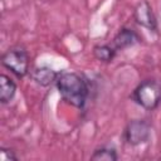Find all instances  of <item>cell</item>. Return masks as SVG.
<instances>
[{
  "label": "cell",
  "mask_w": 161,
  "mask_h": 161,
  "mask_svg": "<svg viewBox=\"0 0 161 161\" xmlns=\"http://www.w3.org/2000/svg\"><path fill=\"white\" fill-rule=\"evenodd\" d=\"M55 87L64 102L78 109L84 108L89 97V86L82 74L75 72H60L57 77Z\"/></svg>",
  "instance_id": "cell-1"
},
{
  "label": "cell",
  "mask_w": 161,
  "mask_h": 161,
  "mask_svg": "<svg viewBox=\"0 0 161 161\" xmlns=\"http://www.w3.org/2000/svg\"><path fill=\"white\" fill-rule=\"evenodd\" d=\"M130 98L146 111L156 109L161 103V80L156 78L143 79L132 91Z\"/></svg>",
  "instance_id": "cell-2"
},
{
  "label": "cell",
  "mask_w": 161,
  "mask_h": 161,
  "mask_svg": "<svg viewBox=\"0 0 161 161\" xmlns=\"http://www.w3.org/2000/svg\"><path fill=\"white\" fill-rule=\"evenodd\" d=\"M1 65L10 70L15 77L24 78L29 73L30 58L26 49L23 47H13L1 55Z\"/></svg>",
  "instance_id": "cell-3"
},
{
  "label": "cell",
  "mask_w": 161,
  "mask_h": 161,
  "mask_svg": "<svg viewBox=\"0 0 161 161\" xmlns=\"http://www.w3.org/2000/svg\"><path fill=\"white\" fill-rule=\"evenodd\" d=\"M151 137V123L147 119H132L123 130V140L130 146L146 143Z\"/></svg>",
  "instance_id": "cell-4"
},
{
  "label": "cell",
  "mask_w": 161,
  "mask_h": 161,
  "mask_svg": "<svg viewBox=\"0 0 161 161\" xmlns=\"http://www.w3.org/2000/svg\"><path fill=\"white\" fill-rule=\"evenodd\" d=\"M133 20L142 28L156 33L158 26H157V19L156 15L152 10V6L147 0H141L133 9Z\"/></svg>",
  "instance_id": "cell-5"
},
{
  "label": "cell",
  "mask_w": 161,
  "mask_h": 161,
  "mask_svg": "<svg viewBox=\"0 0 161 161\" xmlns=\"http://www.w3.org/2000/svg\"><path fill=\"white\" fill-rule=\"evenodd\" d=\"M140 42H141V36L138 35V33L136 30L123 26L114 35L111 44L118 52V50H123V49H127L130 47H133Z\"/></svg>",
  "instance_id": "cell-6"
},
{
  "label": "cell",
  "mask_w": 161,
  "mask_h": 161,
  "mask_svg": "<svg viewBox=\"0 0 161 161\" xmlns=\"http://www.w3.org/2000/svg\"><path fill=\"white\" fill-rule=\"evenodd\" d=\"M58 72H55L53 68L48 65H42V67H35L30 72V78L33 79L34 83H36L40 87H49L50 84L55 83Z\"/></svg>",
  "instance_id": "cell-7"
},
{
  "label": "cell",
  "mask_w": 161,
  "mask_h": 161,
  "mask_svg": "<svg viewBox=\"0 0 161 161\" xmlns=\"http://www.w3.org/2000/svg\"><path fill=\"white\" fill-rule=\"evenodd\" d=\"M16 94V83L6 74H0V103H10Z\"/></svg>",
  "instance_id": "cell-8"
},
{
  "label": "cell",
  "mask_w": 161,
  "mask_h": 161,
  "mask_svg": "<svg viewBox=\"0 0 161 161\" xmlns=\"http://www.w3.org/2000/svg\"><path fill=\"white\" fill-rule=\"evenodd\" d=\"M92 54L97 60L102 63H111L114 59L117 50L112 47V44H98L93 47Z\"/></svg>",
  "instance_id": "cell-9"
},
{
  "label": "cell",
  "mask_w": 161,
  "mask_h": 161,
  "mask_svg": "<svg viewBox=\"0 0 161 161\" xmlns=\"http://www.w3.org/2000/svg\"><path fill=\"white\" fill-rule=\"evenodd\" d=\"M91 160H93V161H117L118 155H117L116 148L102 146L93 151V153L91 155Z\"/></svg>",
  "instance_id": "cell-10"
},
{
  "label": "cell",
  "mask_w": 161,
  "mask_h": 161,
  "mask_svg": "<svg viewBox=\"0 0 161 161\" xmlns=\"http://www.w3.org/2000/svg\"><path fill=\"white\" fill-rule=\"evenodd\" d=\"M18 156L10 147H0V161H16Z\"/></svg>",
  "instance_id": "cell-11"
}]
</instances>
